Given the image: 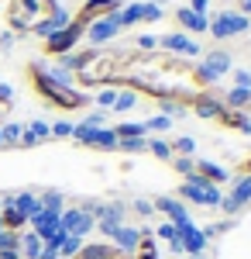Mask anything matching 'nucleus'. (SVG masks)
<instances>
[{
    "label": "nucleus",
    "mask_w": 251,
    "mask_h": 259,
    "mask_svg": "<svg viewBox=\"0 0 251 259\" xmlns=\"http://www.w3.org/2000/svg\"><path fill=\"white\" fill-rule=\"evenodd\" d=\"M138 104V94L135 90H117V100H114V111H131Z\"/></svg>",
    "instance_id": "25"
},
{
    "label": "nucleus",
    "mask_w": 251,
    "mask_h": 259,
    "mask_svg": "<svg viewBox=\"0 0 251 259\" xmlns=\"http://www.w3.org/2000/svg\"><path fill=\"white\" fill-rule=\"evenodd\" d=\"M193 111L200 118H220L224 114V100H217L213 94H200V97H193Z\"/></svg>",
    "instance_id": "14"
},
{
    "label": "nucleus",
    "mask_w": 251,
    "mask_h": 259,
    "mask_svg": "<svg viewBox=\"0 0 251 259\" xmlns=\"http://www.w3.org/2000/svg\"><path fill=\"white\" fill-rule=\"evenodd\" d=\"M175 169H179L182 177H193V173H196V162L190 159V156H179V159H175Z\"/></svg>",
    "instance_id": "34"
},
{
    "label": "nucleus",
    "mask_w": 251,
    "mask_h": 259,
    "mask_svg": "<svg viewBox=\"0 0 251 259\" xmlns=\"http://www.w3.org/2000/svg\"><path fill=\"white\" fill-rule=\"evenodd\" d=\"M11 204L18 207L24 218H31V214H38V211H41L38 194H28V190H24V194H11Z\"/></svg>",
    "instance_id": "18"
},
{
    "label": "nucleus",
    "mask_w": 251,
    "mask_h": 259,
    "mask_svg": "<svg viewBox=\"0 0 251 259\" xmlns=\"http://www.w3.org/2000/svg\"><path fill=\"white\" fill-rule=\"evenodd\" d=\"M190 11L200 14V18H207V11H210V0H190Z\"/></svg>",
    "instance_id": "38"
},
{
    "label": "nucleus",
    "mask_w": 251,
    "mask_h": 259,
    "mask_svg": "<svg viewBox=\"0 0 251 259\" xmlns=\"http://www.w3.org/2000/svg\"><path fill=\"white\" fill-rule=\"evenodd\" d=\"M196 177H203L207 183H224L227 180V169L224 166H217V162H210V159H196Z\"/></svg>",
    "instance_id": "17"
},
{
    "label": "nucleus",
    "mask_w": 251,
    "mask_h": 259,
    "mask_svg": "<svg viewBox=\"0 0 251 259\" xmlns=\"http://www.w3.org/2000/svg\"><path fill=\"white\" fill-rule=\"evenodd\" d=\"M0 149H4V139H0Z\"/></svg>",
    "instance_id": "46"
},
{
    "label": "nucleus",
    "mask_w": 251,
    "mask_h": 259,
    "mask_svg": "<svg viewBox=\"0 0 251 259\" xmlns=\"http://www.w3.org/2000/svg\"><path fill=\"white\" fill-rule=\"evenodd\" d=\"M179 194H182V197L186 200H193V204H207V207H217V204H220V190H217V187H213V183H207V180L203 177H186V183H182V187H179Z\"/></svg>",
    "instance_id": "5"
},
{
    "label": "nucleus",
    "mask_w": 251,
    "mask_h": 259,
    "mask_svg": "<svg viewBox=\"0 0 251 259\" xmlns=\"http://www.w3.org/2000/svg\"><path fill=\"white\" fill-rule=\"evenodd\" d=\"M217 121H224L227 128H237V132H251V121L244 118L241 111H227V107H224V114H220Z\"/></svg>",
    "instance_id": "22"
},
{
    "label": "nucleus",
    "mask_w": 251,
    "mask_h": 259,
    "mask_svg": "<svg viewBox=\"0 0 251 259\" xmlns=\"http://www.w3.org/2000/svg\"><path fill=\"white\" fill-rule=\"evenodd\" d=\"M248 200H251V177H244L241 183H237V187H234L231 197L220 200V207H224V211L231 214V211H237V207H241V204H248Z\"/></svg>",
    "instance_id": "15"
},
{
    "label": "nucleus",
    "mask_w": 251,
    "mask_h": 259,
    "mask_svg": "<svg viewBox=\"0 0 251 259\" xmlns=\"http://www.w3.org/2000/svg\"><path fill=\"white\" fill-rule=\"evenodd\" d=\"M93 225H97L93 207H69V211H62V214H58V228H62L66 235H73V239L90 235V232H93Z\"/></svg>",
    "instance_id": "4"
},
{
    "label": "nucleus",
    "mask_w": 251,
    "mask_h": 259,
    "mask_svg": "<svg viewBox=\"0 0 251 259\" xmlns=\"http://www.w3.org/2000/svg\"><path fill=\"white\" fill-rule=\"evenodd\" d=\"M11 104H14V90L0 80V114H7V111H11Z\"/></svg>",
    "instance_id": "30"
},
{
    "label": "nucleus",
    "mask_w": 251,
    "mask_h": 259,
    "mask_svg": "<svg viewBox=\"0 0 251 259\" xmlns=\"http://www.w3.org/2000/svg\"><path fill=\"white\" fill-rule=\"evenodd\" d=\"M148 4H155V7H162V4H165V0H148Z\"/></svg>",
    "instance_id": "44"
},
{
    "label": "nucleus",
    "mask_w": 251,
    "mask_h": 259,
    "mask_svg": "<svg viewBox=\"0 0 251 259\" xmlns=\"http://www.w3.org/2000/svg\"><path fill=\"white\" fill-rule=\"evenodd\" d=\"M117 11H120V0H86V4H83V11H79V14H76L73 21L86 28L90 21L110 18V14H117Z\"/></svg>",
    "instance_id": "9"
},
{
    "label": "nucleus",
    "mask_w": 251,
    "mask_h": 259,
    "mask_svg": "<svg viewBox=\"0 0 251 259\" xmlns=\"http://www.w3.org/2000/svg\"><path fill=\"white\" fill-rule=\"evenodd\" d=\"M148 152L158 156V159H172V145L162 142V139H148Z\"/></svg>",
    "instance_id": "27"
},
{
    "label": "nucleus",
    "mask_w": 251,
    "mask_h": 259,
    "mask_svg": "<svg viewBox=\"0 0 251 259\" xmlns=\"http://www.w3.org/2000/svg\"><path fill=\"white\" fill-rule=\"evenodd\" d=\"M117 149L120 152H141V149H148V139H117Z\"/></svg>",
    "instance_id": "29"
},
{
    "label": "nucleus",
    "mask_w": 251,
    "mask_h": 259,
    "mask_svg": "<svg viewBox=\"0 0 251 259\" xmlns=\"http://www.w3.org/2000/svg\"><path fill=\"white\" fill-rule=\"evenodd\" d=\"M251 28V18H244L241 11H220L217 18L210 21V31L213 38H231V35H244Z\"/></svg>",
    "instance_id": "6"
},
{
    "label": "nucleus",
    "mask_w": 251,
    "mask_h": 259,
    "mask_svg": "<svg viewBox=\"0 0 251 259\" xmlns=\"http://www.w3.org/2000/svg\"><path fill=\"white\" fill-rule=\"evenodd\" d=\"M114 100H117V90H114V87H107V90H100V94H97V104H100V107H114Z\"/></svg>",
    "instance_id": "35"
},
{
    "label": "nucleus",
    "mask_w": 251,
    "mask_h": 259,
    "mask_svg": "<svg viewBox=\"0 0 251 259\" xmlns=\"http://www.w3.org/2000/svg\"><path fill=\"white\" fill-rule=\"evenodd\" d=\"M248 177H251V159H248Z\"/></svg>",
    "instance_id": "45"
},
{
    "label": "nucleus",
    "mask_w": 251,
    "mask_h": 259,
    "mask_svg": "<svg viewBox=\"0 0 251 259\" xmlns=\"http://www.w3.org/2000/svg\"><path fill=\"white\" fill-rule=\"evenodd\" d=\"M162 49H169L175 56H200V45H196L190 35H182V31H172V35H165V38H158Z\"/></svg>",
    "instance_id": "12"
},
{
    "label": "nucleus",
    "mask_w": 251,
    "mask_h": 259,
    "mask_svg": "<svg viewBox=\"0 0 251 259\" xmlns=\"http://www.w3.org/2000/svg\"><path fill=\"white\" fill-rule=\"evenodd\" d=\"M120 35V28H117L114 14L110 18H100V21H90L86 28H83V38H90V45H103V41H110Z\"/></svg>",
    "instance_id": "10"
},
{
    "label": "nucleus",
    "mask_w": 251,
    "mask_h": 259,
    "mask_svg": "<svg viewBox=\"0 0 251 259\" xmlns=\"http://www.w3.org/2000/svg\"><path fill=\"white\" fill-rule=\"evenodd\" d=\"M14 45V31H7V35H0V49H11Z\"/></svg>",
    "instance_id": "42"
},
{
    "label": "nucleus",
    "mask_w": 251,
    "mask_h": 259,
    "mask_svg": "<svg viewBox=\"0 0 251 259\" xmlns=\"http://www.w3.org/2000/svg\"><path fill=\"white\" fill-rule=\"evenodd\" d=\"M28 80H31V87H35V94H38L45 104L58 107V111H79V107H86V97H83L79 90L58 83L45 66H38V62L28 66Z\"/></svg>",
    "instance_id": "1"
},
{
    "label": "nucleus",
    "mask_w": 251,
    "mask_h": 259,
    "mask_svg": "<svg viewBox=\"0 0 251 259\" xmlns=\"http://www.w3.org/2000/svg\"><path fill=\"white\" fill-rule=\"evenodd\" d=\"M172 152H179V156H193V152H196V142L193 139H175Z\"/></svg>",
    "instance_id": "32"
},
{
    "label": "nucleus",
    "mask_w": 251,
    "mask_h": 259,
    "mask_svg": "<svg viewBox=\"0 0 251 259\" xmlns=\"http://www.w3.org/2000/svg\"><path fill=\"white\" fill-rule=\"evenodd\" d=\"M141 14H145V21H158L162 18V7H155V4L145 0V4H141Z\"/></svg>",
    "instance_id": "36"
},
{
    "label": "nucleus",
    "mask_w": 251,
    "mask_h": 259,
    "mask_svg": "<svg viewBox=\"0 0 251 259\" xmlns=\"http://www.w3.org/2000/svg\"><path fill=\"white\" fill-rule=\"evenodd\" d=\"M21 135H24V124H14V121L0 128V139H4V145H18Z\"/></svg>",
    "instance_id": "24"
},
{
    "label": "nucleus",
    "mask_w": 251,
    "mask_h": 259,
    "mask_svg": "<svg viewBox=\"0 0 251 259\" xmlns=\"http://www.w3.org/2000/svg\"><path fill=\"white\" fill-rule=\"evenodd\" d=\"M79 245H83V239H73V235H66V239L58 242V256L62 259H73L79 252Z\"/></svg>",
    "instance_id": "26"
},
{
    "label": "nucleus",
    "mask_w": 251,
    "mask_h": 259,
    "mask_svg": "<svg viewBox=\"0 0 251 259\" xmlns=\"http://www.w3.org/2000/svg\"><path fill=\"white\" fill-rule=\"evenodd\" d=\"M135 207H138V214H145V218H148V214L155 211V204H148V200H138Z\"/></svg>",
    "instance_id": "41"
},
{
    "label": "nucleus",
    "mask_w": 251,
    "mask_h": 259,
    "mask_svg": "<svg viewBox=\"0 0 251 259\" xmlns=\"http://www.w3.org/2000/svg\"><path fill=\"white\" fill-rule=\"evenodd\" d=\"M241 14H244V18L251 14V0H241Z\"/></svg>",
    "instance_id": "43"
},
{
    "label": "nucleus",
    "mask_w": 251,
    "mask_h": 259,
    "mask_svg": "<svg viewBox=\"0 0 251 259\" xmlns=\"http://www.w3.org/2000/svg\"><path fill=\"white\" fill-rule=\"evenodd\" d=\"M251 104V90H244V87H234L231 94L224 97V107L227 111H241V107H248Z\"/></svg>",
    "instance_id": "21"
},
{
    "label": "nucleus",
    "mask_w": 251,
    "mask_h": 259,
    "mask_svg": "<svg viewBox=\"0 0 251 259\" xmlns=\"http://www.w3.org/2000/svg\"><path fill=\"white\" fill-rule=\"evenodd\" d=\"M76 80L83 83V87H103V83L114 87V83L120 80V59L90 49V52H83V62H79V69H76Z\"/></svg>",
    "instance_id": "3"
},
{
    "label": "nucleus",
    "mask_w": 251,
    "mask_h": 259,
    "mask_svg": "<svg viewBox=\"0 0 251 259\" xmlns=\"http://www.w3.org/2000/svg\"><path fill=\"white\" fill-rule=\"evenodd\" d=\"M175 18H179V24H182L186 31H193V35H203V31L210 28V21L200 18V14H193L190 7H179V11H175Z\"/></svg>",
    "instance_id": "16"
},
{
    "label": "nucleus",
    "mask_w": 251,
    "mask_h": 259,
    "mask_svg": "<svg viewBox=\"0 0 251 259\" xmlns=\"http://www.w3.org/2000/svg\"><path fill=\"white\" fill-rule=\"evenodd\" d=\"M73 259H120V252L117 245H107V242H90V245H79Z\"/></svg>",
    "instance_id": "13"
},
{
    "label": "nucleus",
    "mask_w": 251,
    "mask_h": 259,
    "mask_svg": "<svg viewBox=\"0 0 251 259\" xmlns=\"http://www.w3.org/2000/svg\"><path fill=\"white\" fill-rule=\"evenodd\" d=\"M58 11V0H11L7 4V24H11V31H38V24L52 18Z\"/></svg>",
    "instance_id": "2"
},
{
    "label": "nucleus",
    "mask_w": 251,
    "mask_h": 259,
    "mask_svg": "<svg viewBox=\"0 0 251 259\" xmlns=\"http://www.w3.org/2000/svg\"><path fill=\"white\" fill-rule=\"evenodd\" d=\"M158 235H162V239H169V242H172V239H175V225H172V221H165V225L158 228Z\"/></svg>",
    "instance_id": "40"
},
{
    "label": "nucleus",
    "mask_w": 251,
    "mask_h": 259,
    "mask_svg": "<svg viewBox=\"0 0 251 259\" xmlns=\"http://www.w3.org/2000/svg\"><path fill=\"white\" fill-rule=\"evenodd\" d=\"M79 38H83V24L73 21L69 28H62V31H55V35L45 38V52H48V56H69L79 45Z\"/></svg>",
    "instance_id": "8"
},
{
    "label": "nucleus",
    "mask_w": 251,
    "mask_h": 259,
    "mask_svg": "<svg viewBox=\"0 0 251 259\" xmlns=\"http://www.w3.org/2000/svg\"><path fill=\"white\" fill-rule=\"evenodd\" d=\"M24 132H28L35 142H41V139H48V135H52V124H45V121H31Z\"/></svg>",
    "instance_id": "28"
},
{
    "label": "nucleus",
    "mask_w": 251,
    "mask_h": 259,
    "mask_svg": "<svg viewBox=\"0 0 251 259\" xmlns=\"http://www.w3.org/2000/svg\"><path fill=\"white\" fill-rule=\"evenodd\" d=\"M73 128H76V124H69V121H55V124H52V135H55V139H73Z\"/></svg>",
    "instance_id": "33"
},
{
    "label": "nucleus",
    "mask_w": 251,
    "mask_h": 259,
    "mask_svg": "<svg viewBox=\"0 0 251 259\" xmlns=\"http://www.w3.org/2000/svg\"><path fill=\"white\" fill-rule=\"evenodd\" d=\"M0 228H4V232H11V235H21V232L28 228V218H24L18 207L11 204V194H7V197H0Z\"/></svg>",
    "instance_id": "11"
},
{
    "label": "nucleus",
    "mask_w": 251,
    "mask_h": 259,
    "mask_svg": "<svg viewBox=\"0 0 251 259\" xmlns=\"http://www.w3.org/2000/svg\"><path fill=\"white\" fill-rule=\"evenodd\" d=\"M155 45H158V38H155V35H141V38H138V49H145V52H152Z\"/></svg>",
    "instance_id": "39"
},
{
    "label": "nucleus",
    "mask_w": 251,
    "mask_h": 259,
    "mask_svg": "<svg viewBox=\"0 0 251 259\" xmlns=\"http://www.w3.org/2000/svg\"><path fill=\"white\" fill-rule=\"evenodd\" d=\"M117 28L124 31V28H131V24H138V21H145V14H141V4H128V7H120L114 14Z\"/></svg>",
    "instance_id": "19"
},
{
    "label": "nucleus",
    "mask_w": 251,
    "mask_h": 259,
    "mask_svg": "<svg viewBox=\"0 0 251 259\" xmlns=\"http://www.w3.org/2000/svg\"><path fill=\"white\" fill-rule=\"evenodd\" d=\"M234 83L244 87V90H251V69H237V73H234Z\"/></svg>",
    "instance_id": "37"
},
{
    "label": "nucleus",
    "mask_w": 251,
    "mask_h": 259,
    "mask_svg": "<svg viewBox=\"0 0 251 259\" xmlns=\"http://www.w3.org/2000/svg\"><path fill=\"white\" fill-rule=\"evenodd\" d=\"M155 207H162V211L169 214V221H172V225H182V221H190V218H186V207H182L179 200H172V197H158V200H155Z\"/></svg>",
    "instance_id": "20"
},
{
    "label": "nucleus",
    "mask_w": 251,
    "mask_h": 259,
    "mask_svg": "<svg viewBox=\"0 0 251 259\" xmlns=\"http://www.w3.org/2000/svg\"><path fill=\"white\" fill-rule=\"evenodd\" d=\"M117 139H145L148 132H145V124H135V121H124V124H117L114 128Z\"/></svg>",
    "instance_id": "23"
},
{
    "label": "nucleus",
    "mask_w": 251,
    "mask_h": 259,
    "mask_svg": "<svg viewBox=\"0 0 251 259\" xmlns=\"http://www.w3.org/2000/svg\"><path fill=\"white\" fill-rule=\"evenodd\" d=\"M224 73H231V56H227V52H210L207 59L196 66V83H200V87H210V83H217Z\"/></svg>",
    "instance_id": "7"
},
{
    "label": "nucleus",
    "mask_w": 251,
    "mask_h": 259,
    "mask_svg": "<svg viewBox=\"0 0 251 259\" xmlns=\"http://www.w3.org/2000/svg\"><path fill=\"white\" fill-rule=\"evenodd\" d=\"M172 124V118H165V114H158V118H148L145 121V132H165Z\"/></svg>",
    "instance_id": "31"
}]
</instances>
